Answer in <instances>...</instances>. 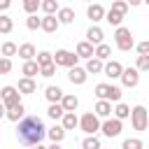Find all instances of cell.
I'll use <instances>...</instances> for the list:
<instances>
[{"instance_id": "8fae6325", "label": "cell", "mask_w": 149, "mask_h": 149, "mask_svg": "<svg viewBox=\"0 0 149 149\" xmlns=\"http://www.w3.org/2000/svg\"><path fill=\"white\" fill-rule=\"evenodd\" d=\"M121 72H123V65H121L119 61H107V63L102 65V74H105V77H109V79L121 77Z\"/></svg>"}, {"instance_id": "2e32d148", "label": "cell", "mask_w": 149, "mask_h": 149, "mask_svg": "<svg viewBox=\"0 0 149 149\" xmlns=\"http://www.w3.org/2000/svg\"><path fill=\"white\" fill-rule=\"evenodd\" d=\"M86 14H88V19H91L93 23H98V21H102V19H105V9H102V5H98V2L88 5Z\"/></svg>"}, {"instance_id": "5bb4252c", "label": "cell", "mask_w": 149, "mask_h": 149, "mask_svg": "<svg viewBox=\"0 0 149 149\" xmlns=\"http://www.w3.org/2000/svg\"><path fill=\"white\" fill-rule=\"evenodd\" d=\"M100 119H107L109 114H112V102L109 100H105V98H98V102H95V109H93Z\"/></svg>"}, {"instance_id": "52a82bcc", "label": "cell", "mask_w": 149, "mask_h": 149, "mask_svg": "<svg viewBox=\"0 0 149 149\" xmlns=\"http://www.w3.org/2000/svg\"><path fill=\"white\" fill-rule=\"evenodd\" d=\"M77 61H79V56L72 54V51H68V49H58L54 54V63L61 65V68H72V65H77Z\"/></svg>"}, {"instance_id": "ab89813d", "label": "cell", "mask_w": 149, "mask_h": 149, "mask_svg": "<svg viewBox=\"0 0 149 149\" xmlns=\"http://www.w3.org/2000/svg\"><path fill=\"white\" fill-rule=\"evenodd\" d=\"M40 21H42V19H37L35 14H28V19H26L28 30H37V28H40Z\"/></svg>"}, {"instance_id": "60d3db41", "label": "cell", "mask_w": 149, "mask_h": 149, "mask_svg": "<svg viewBox=\"0 0 149 149\" xmlns=\"http://www.w3.org/2000/svg\"><path fill=\"white\" fill-rule=\"evenodd\" d=\"M123 149H142V140L128 137V140H123Z\"/></svg>"}, {"instance_id": "7bdbcfd3", "label": "cell", "mask_w": 149, "mask_h": 149, "mask_svg": "<svg viewBox=\"0 0 149 149\" xmlns=\"http://www.w3.org/2000/svg\"><path fill=\"white\" fill-rule=\"evenodd\" d=\"M135 49H137V54H149V40L137 42V44H135Z\"/></svg>"}, {"instance_id": "6da1fadb", "label": "cell", "mask_w": 149, "mask_h": 149, "mask_svg": "<svg viewBox=\"0 0 149 149\" xmlns=\"http://www.w3.org/2000/svg\"><path fill=\"white\" fill-rule=\"evenodd\" d=\"M19 126H16V140L21 142V144H26V147H40L42 144V140L47 137V128H44V121L40 119V116H35V114H30V116H21L19 121H16Z\"/></svg>"}, {"instance_id": "7c38bea8", "label": "cell", "mask_w": 149, "mask_h": 149, "mask_svg": "<svg viewBox=\"0 0 149 149\" xmlns=\"http://www.w3.org/2000/svg\"><path fill=\"white\" fill-rule=\"evenodd\" d=\"M58 26H61V21H58V16H54V14H44L42 21H40V28H42L44 33H56Z\"/></svg>"}, {"instance_id": "7402d4cb", "label": "cell", "mask_w": 149, "mask_h": 149, "mask_svg": "<svg viewBox=\"0 0 149 149\" xmlns=\"http://www.w3.org/2000/svg\"><path fill=\"white\" fill-rule=\"evenodd\" d=\"M23 114H26V107L19 102V105H14V107H7V114H5V116H7L9 121H14V123H16V121H19Z\"/></svg>"}, {"instance_id": "9c48e42d", "label": "cell", "mask_w": 149, "mask_h": 149, "mask_svg": "<svg viewBox=\"0 0 149 149\" xmlns=\"http://www.w3.org/2000/svg\"><path fill=\"white\" fill-rule=\"evenodd\" d=\"M119 79L123 81V86L135 88V86L140 84V70H137V68H123V72H121Z\"/></svg>"}, {"instance_id": "5b68a950", "label": "cell", "mask_w": 149, "mask_h": 149, "mask_svg": "<svg viewBox=\"0 0 149 149\" xmlns=\"http://www.w3.org/2000/svg\"><path fill=\"white\" fill-rule=\"evenodd\" d=\"M79 128H81L86 135H91V133L100 130V116H98L95 112H86V114L79 119Z\"/></svg>"}, {"instance_id": "30bf717a", "label": "cell", "mask_w": 149, "mask_h": 149, "mask_svg": "<svg viewBox=\"0 0 149 149\" xmlns=\"http://www.w3.org/2000/svg\"><path fill=\"white\" fill-rule=\"evenodd\" d=\"M86 77H88V72H86V68H77V65H72V68H68V79H70L72 84H77V86H81V84L86 81Z\"/></svg>"}, {"instance_id": "f6af8a7d", "label": "cell", "mask_w": 149, "mask_h": 149, "mask_svg": "<svg viewBox=\"0 0 149 149\" xmlns=\"http://www.w3.org/2000/svg\"><path fill=\"white\" fill-rule=\"evenodd\" d=\"M5 114H7V107H5V102H2V100H0V119H2V116H5Z\"/></svg>"}, {"instance_id": "e575fe53", "label": "cell", "mask_w": 149, "mask_h": 149, "mask_svg": "<svg viewBox=\"0 0 149 149\" xmlns=\"http://www.w3.org/2000/svg\"><path fill=\"white\" fill-rule=\"evenodd\" d=\"M81 147H84V149H98V147H100V140H98V137H95V135L91 133L88 137H84Z\"/></svg>"}, {"instance_id": "bcb514c9", "label": "cell", "mask_w": 149, "mask_h": 149, "mask_svg": "<svg viewBox=\"0 0 149 149\" xmlns=\"http://www.w3.org/2000/svg\"><path fill=\"white\" fill-rule=\"evenodd\" d=\"M130 7H137V5H142V0H126Z\"/></svg>"}, {"instance_id": "b9f144b4", "label": "cell", "mask_w": 149, "mask_h": 149, "mask_svg": "<svg viewBox=\"0 0 149 149\" xmlns=\"http://www.w3.org/2000/svg\"><path fill=\"white\" fill-rule=\"evenodd\" d=\"M7 72H12V61L7 56H0V74H7Z\"/></svg>"}, {"instance_id": "8d00e7d4", "label": "cell", "mask_w": 149, "mask_h": 149, "mask_svg": "<svg viewBox=\"0 0 149 149\" xmlns=\"http://www.w3.org/2000/svg\"><path fill=\"white\" fill-rule=\"evenodd\" d=\"M40 2H42V0H23V9H26L28 14H35V12L40 9Z\"/></svg>"}, {"instance_id": "74e56055", "label": "cell", "mask_w": 149, "mask_h": 149, "mask_svg": "<svg viewBox=\"0 0 149 149\" xmlns=\"http://www.w3.org/2000/svg\"><path fill=\"white\" fill-rule=\"evenodd\" d=\"M16 49H19V47H16L14 42H5V44H2V56H7V58H9V56H16Z\"/></svg>"}, {"instance_id": "c3c4849f", "label": "cell", "mask_w": 149, "mask_h": 149, "mask_svg": "<svg viewBox=\"0 0 149 149\" xmlns=\"http://www.w3.org/2000/svg\"><path fill=\"white\" fill-rule=\"evenodd\" d=\"M84 2H91V0H84Z\"/></svg>"}, {"instance_id": "ee69618b", "label": "cell", "mask_w": 149, "mask_h": 149, "mask_svg": "<svg viewBox=\"0 0 149 149\" xmlns=\"http://www.w3.org/2000/svg\"><path fill=\"white\" fill-rule=\"evenodd\" d=\"M9 7H12V0H0V12H5Z\"/></svg>"}, {"instance_id": "cb8c5ba5", "label": "cell", "mask_w": 149, "mask_h": 149, "mask_svg": "<svg viewBox=\"0 0 149 149\" xmlns=\"http://www.w3.org/2000/svg\"><path fill=\"white\" fill-rule=\"evenodd\" d=\"M56 16H58L61 23H72V21H74V9H70V7H61V9L56 12Z\"/></svg>"}, {"instance_id": "d6a6232c", "label": "cell", "mask_w": 149, "mask_h": 149, "mask_svg": "<svg viewBox=\"0 0 149 149\" xmlns=\"http://www.w3.org/2000/svg\"><path fill=\"white\" fill-rule=\"evenodd\" d=\"M35 61L40 63V68H42V65H49V63H54V54H49V51H40V54H35Z\"/></svg>"}, {"instance_id": "9a60e30c", "label": "cell", "mask_w": 149, "mask_h": 149, "mask_svg": "<svg viewBox=\"0 0 149 149\" xmlns=\"http://www.w3.org/2000/svg\"><path fill=\"white\" fill-rule=\"evenodd\" d=\"M61 126H63L65 130H74V128L79 126L77 114H74V112H63V116H61Z\"/></svg>"}, {"instance_id": "f1b7e54d", "label": "cell", "mask_w": 149, "mask_h": 149, "mask_svg": "<svg viewBox=\"0 0 149 149\" xmlns=\"http://www.w3.org/2000/svg\"><path fill=\"white\" fill-rule=\"evenodd\" d=\"M63 112H65V109H63V105H61V102H51V105H49V109H47V114H49L54 121H58V119L63 116Z\"/></svg>"}, {"instance_id": "4fadbf2b", "label": "cell", "mask_w": 149, "mask_h": 149, "mask_svg": "<svg viewBox=\"0 0 149 149\" xmlns=\"http://www.w3.org/2000/svg\"><path fill=\"white\" fill-rule=\"evenodd\" d=\"M16 88H19L21 93H26V95H28V93H35V91H37V84H35V79H33V77H26V74H23V77L19 79V86H16Z\"/></svg>"}, {"instance_id": "484cf974", "label": "cell", "mask_w": 149, "mask_h": 149, "mask_svg": "<svg viewBox=\"0 0 149 149\" xmlns=\"http://www.w3.org/2000/svg\"><path fill=\"white\" fill-rule=\"evenodd\" d=\"M93 56H98L100 61H107V58L112 56V47H109V44H102V42H100V44H95V51H93Z\"/></svg>"}, {"instance_id": "ac0fdd59", "label": "cell", "mask_w": 149, "mask_h": 149, "mask_svg": "<svg viewBox=\"0 0 149 149\" xmlns=\"http://www.w3.org/2000/svg\"><path fill=\"white\" fill-rule=\"evenodd\" d=\"M93 51H95V44H91L88 40H84V42L77 44V56H79V58H91Z\"/></svg>"}, {"instance_id": "3957f363", "label": "cell", "mask_w": 149, "mask_h": 149, "mask_svg": "<svg viewBox=\"0 0 149 149\" xmlns=\"http://www.w3.org/2000/svg\"><path fill=\"white\" fill-rule=\"evenodd\" d=\"M93 93H95V98H105L109 102H119L121 100V88L114 86V84H98Z\"/></svg>"}, {"instance_id": "4dcf8cb0", "label": "cell", "mask_w": 149, "mask_h": 149, "mask_svg": "<svg viewBox=\"0 0 149 149\" xmlns=\"http://www.w3.org/2000/svg\"><path fill=\"white\" fill-rule=\"evenodd\" d=\"M40 9L44 14H54V12H58V2L56 0H42L40 2Z\"/></svg>"}, {"instance_id": "ba28073f", "label": "cell", "mask_w": 149, "mask_h": 149, "mask_svg": "<svg viewBox=\"0 0 149 149\" xmlns=\"http://www.w3.org/2000/svg\"><path fill=\"white\" fill-rule=\"evenodd\" d=\"M100 130H102V135L105 137H116L119 133H121V119H105V123H100Z\"/></svg>"}, {"instance_id": "4316f807", "label": "cell", "mask_w": 149, "mask_h": 149, "mask_svg": "<svg viewBox=\"0 0 149 149\" xmlns=\"http://www.w3.org/2000/svg\"><path fill=\"white\" fill-rule=\"evenodd\" d=\"M44 95H47V100H49V102H61V98H63V91H61L58 86H47Z\"/></svg>"}, {"instance_id": "7a4b0ae2", "label": "cell", "mask_w": 149, "mask_h": 149, "mask_svg": "<svg viewBox=\"0 0 149 149\" xmlns=\"http://www.w3.org/2000/svg\"><path fill=\"white\" fill-rule=\"evenodd\" d=\"M114 42H116V49H121V51H130V49L135 47V40H133V35H130V30L123 28V26H116Z\"/></svg>"}, {"instance_id": "d4e9b609", "label": "cell", "mask_w": 149, "mask_h": 149, "mask_svg": "<svg viewBox=\"0 0 149 149\" xmlns=\"http://www.w3.org/2000/svg\"><path fill=\"white\" fill-rule=\"evenodd\" d=\"M16 54H19L23 61H28V58H35V54H37V51H35V47H33L30 42H26V44H21V47L16 49Z\"/></svg>"}, {"instance_id": "f35d334b", "label": "cell", "mask_w": 149, "mask_h": 149, "mask_svg": "<svg viewBox=\"0 0 149 149\" xmlns=\"http://www.w3.org/2000/svg\"><path fill=\"white\" fill-rule=\"evenodd\" d=\"M56 68H58L56 63H49V65H42V68H40V74L49 79V77H54V72H56Z\"/></svg>"}, {"instance_id": "d6986e66", "label": "cell", "mask_w": 149, "mask_h": 149, "mask_svg": "<svg viewBox=\"0 0 149 149\" xmlns=\"http://www.w3.org/2000/svg\"><path fill=\"white\" fill-rule=\"evenodd\" d=\"M21 72H23L26 77H35V74H40V63H37L35 58H28V61H23Z\"/></svg>"}, {"instance_id": "603a6c76", "label": "cell", "mask_w": 149, "mask_h": 149, "mask_svg": "<svg viewBox=\"0 0 149 149\" xmlns=\"http://www.w3.org/2000/svg\"><path fill=\"white\" fill-rule=\"evenodd\" d=\"M47 135H49V140H51V142L61 144V142L65 140V128H63V126H54V128H49V130H47Z\"/></svg>"}, {"instance_id": "83f0119b", "label": "cell", "mask_w": 149, "mask_h": 149, "mask_svg": "<svg viewBox=\"0 0 149 149\" xmlns=\"http://www.w3.org/2000/svg\"><path fill=\"white\" fill-rule=\"evenodd\" d=\"M105 21H107L109 26H121V21H123V14H121V12H114V9H109V12H105Z\"/></svg>"}, {"instance_id": "ffe728a7", "label": "cell", "mask_w": 149, "mask_h": 149, "mask_svg": "<svg viewBox=\"0 0 149 149\" xmlns=\"http://www.w3.org/2000/svg\"><path fill=\"white\" fill-rule=\"evenodd\" d=\"M61 105H63V109H65V112H74V109H77V105H79V98H77V95H72V93H63Z\"/></svg>"}, {"instance_id": "277c9868", "label": "cell", "mask_w": 149, "mask_h": 149, "mask_svg": "<svg viewBox=\"0 0 149 149\" xmlns=\"http://www.w3.org/2000/svg\"><path fill=\"white\" fill-rule=\"evenodd\" d=\"M130 123H133L135 130H144L147 123H149V109L142 107V105H135L130 109Z\"/></svg>"}, {"instance_id": "44dd1931", "label": "cell", "mask_w": 149, "mask_h": 149, "mask_svg": "<svg viewBox=\"0 0 149 149\" xmlns=\"http://www.w3.org/2000/svg\"><path fill=\"white\" fill-rule=\"evenodd\" d=\"M102 37H105V33H102V28H98V26H91V28L86 30V40H88L91 44H100Z\"/></svg>"}, {"instance_id": "e0dca14e", "label": "cell", "mask_w": 149, "mask_h": 149, "mask_svg": "<svg viewBox=\"0 0 149 149\" xmlns=\"http://www.w3.org/2000/svg\"><path fill=\"white\" fill-rule=\"evenodd\" d=\"M102 65H105V61H100L98 56L86 58V72H88V74H100V72H102Z\"/></svg>"}, {"instance_id": "8992f818", "label": "cell", "mask_w": 149, "mask_h": 149, "mask_svg": "<svg viewBox=\"0 0 149 149\" xmlns=\"http://www.w3.org/2000/svg\"><path fill=\"white\" fill-rule=\"evenodd\" d=\"M0 100L5 102V107H14L21 102V91L16 86H2L0 88Z\"/></svg>"}, {"instance_id": "836d02e7", "label": "cell", "mask_w": 149, "mask_h": 149, "mask_svg": "<svg viewBox=\"0 0 149 149\" xmlns=\"http://www.w3.org/2000/svg\"><path fill=\"white\" fill-rule=\"evenodd\" d=\"M135 68H137L140 72H149V54H140V56H137Z\"/></svg>"}, {"instance_id": "d590c367", "label": "cell", "mask_w": 149, "mask_h": 149, "mask_svg": "<svg viewBox=\"0 0 149 149\" xmlns=\"http://www.w3.org/2000/svg\"><path fill=\"white\" fill-rule=\"evenodd\" d=\"M128 7H130V5H128L126 0H112V9H114V12H121L123 16H126V12H128Z\"/></svg>"}, {"instance_id": "1f68e13d", "label": "cell", "mask_w": 149, "mask_h": 149, "mask_svg": "<svg viewBox=\"0 0 149 149\" xmlns=\"http://www.w3.org/2000/svg\"><path fill=\"white\" fill-rule=\"evenodd\" d=\"M12 28H14V21L7 16V14H0V33H12Z\"/></svg>"}, {"instance_id": "f546056e", "label": "cell", "mask_w": 149, "mask_h": 149, "mask_svg": "<svg viewBox=\"0 0 149 149\" xmlns=\"http://www.w3.org/2000/svg\"><path fill=\"white\" fill-rule=\"evenodd\" d=\"M112 112H114V116H116V119H121V121L130 116V107H128V105H123V102H116V107H114Z\"/></svg>"}, {"instance_id": "7dc6e473", "label": "cell", "mask_w": 149, "mask_h": 149, "mask_svg": "<svg viewBox=\"0 0 149 149\" xmlns=\"http://www.w3.org/2000/svg\"><path fill=\"white\" fill-rule=\"evenodd\" d=\"M142 2H147V5H149V0H142Z\"/></svg>"}]
</instances>
